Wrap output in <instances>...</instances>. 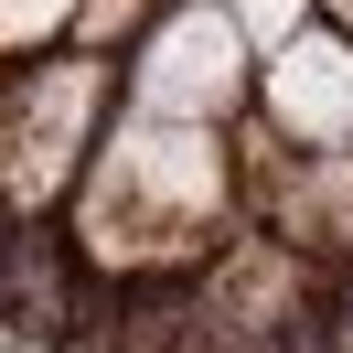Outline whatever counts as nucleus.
I'll list each match as a JSON object with an SVG mask.
<instances>
[{
	"instance_id": "obj_2",
	"label": "nucleus",
	"mask_w": 353,
	"mask_h": 353,
	"mask_svg": "<svg viewBox=\"0 0 353 353\" xmlns=\"http://www.w3.org/2000/svg\"><path fill=\"white\" fill-rule=\"evenodd\" d=\"M97 108H108V65H86V54L0 86V214L11 225L65 203V182L97 161Z\"/></svg>"
},
{
	"instance_id": "obj_5",
	"label": "nucleus",
	"mask_w": 353,
	"mask_h": 353,
	"mask_svg": "<svg viewBox=\"0 0 353 353\" xmlns=\"http://www.w3.org/2000/svg\"><path fill=\"white\" fill-rule=\"evenodd\" d=\"M86 279H97V268L75 257V236H43V225L22 214V236L0 246V321L22 332V343H75Z\"/></svg>"
},
{
	"instance_id": "obj_4",
	"label": "nucleus",
	"mask_w": 353,
	"mask_h": 353,
	"mask_svg": "<svg viewBox=\"0 0 353 353\" xmlns=\"http://www.w3.org/2000/svg\"><path fill=\"white\" fill-rule=\"evenodd\" d=\"M203 321L289 343V332L310 321V257H300L289 236H236L214 268H203Z\"/></svg>"
},
{
	"instance_id": "obj_1",
	"label": "nucleus",
	"mask_w": 353,
	"mask_h": 353,
	"mask_svg": "<svg viewBox=\"0 0 353 353\" xmlns=\"http://www.w3.org/2000/svg\"><path fill=\"white\" fill-rule=\"evenodd\" d=\"M225 182H236V139H214V118L139 108L118 139H97L86 182H75V257L97 279L193 268L203 236L225 225Z\"/></svg>"
},
{
	"instance_id": "obj_10",
	"label": "nucleus",
	"mask_w": 353,
	"mask_h": 353,
	"mask_svg": "<svg viewBox=\"0 0 353 353\" xmlns=\"http://www.w3.org/2000/svg\"><path fill=\"white\" fill-rule=\"evenodd\" d=\"M150 11H161V0H86V11H75V32H86V43L108 54V43H129V32L150 22Z\"/></svg>"
},
{
	"instance_id": "obj_9",
	"label": "nucleus",
	"mask_w": 353,
	"mask_h": 353,
	"mask_svg": "<svg viewBox=\"0 0 353 353\" xmlns=\"http://www.w3.org/2000/svg\"><path fill=\"white\" fill-rule=\"evenodd\" d=\"M86 0H0V54H32L43 32H65Z\"/></svg>"
},
{
	"instance_id": "obj_7",
	"label": "nucleus",
	"mask_w": 353,
	"mask_h": 353,
	"mask_svg": "<svg viewBox=\"0 0 353 353\" xmlns=\"http://www.w3.org/2000/svg\"><path fill=\"white\" fill-rule=\"evenodd\" d=\"M268 225H279L300 257H353V139H343V150L289 161V182H279V203H268Z\"/></svg>"
},
{
	"instance_id": "obj_3",
	"label": "nucleus",
	"mask_w": 353,
	"mask_h": 353,
	"mask_svg": "<svg viewBox=\"0 0 353 353\" xmlns=\"http://www.w3.org/2000/svg\"><path fill=\"white\" fill-rule=\"evenodd\" d=\"M129 97L150 118H225L246 108V22L214 0H172L129 65Z\"/></svg>"
},
{
	"instance_id": "obj_8",
	"label": "nucleus",
	"mask_w": 353,
	"mask_h": 353,
	"mask_svg": "<svg viewBox=\"0 0 353 353\" xmlns=\"http://www.w3.org/2000/svg\"><path fill=\"white\" fill-rule=\"evenodd\" d=\"M236 182L257 193V214H268L279 182H289V129H246V139H236Z\"/></svg>"
},
{
	"instance_id": "obj_12",
	"label": "nucleus",
	"mask_w": 353,
	"mask_h": 353,
	"mask_svg": "<svg viewBox=\"0 0 353 353\" xmlns=\"http://www.w3.org/2000/svg\"><path fill=\"white\" fill-rule=\"evenodd\" d=\"M332 11H343V32H353V0H332Z\"/></svg>"
},
{
	"instance_id": "obj_6",
	"label": "nucleus",
	"mask_w": 353,
	"mask_h": 353,
	"mask_svg": "<svg viewBox=\"0 0 353 353\" xmlns=\"http://www.w3.org/2000/svg\"><path fill=\"white\" fill-rule=\"evenodd\" d=\"M268 118H279L300 150H343L353 139V43H300L268 75Z\"/></svg>"
},
{
	"instance_id": "obj_11",
	"label": "nucleus",
	"mask_w": 353,
	"mask_h": 353,
	"mask_svg": "<svg viewBox=\"0 0 353 353\" xmlns=\"http://www.w3.org/2000/svg\"><path fill=\"white\" fill-rule=\"evenodd\" d=\"M300 22V0H246V32H289Z\"/></svg>"
}]
</instances>
